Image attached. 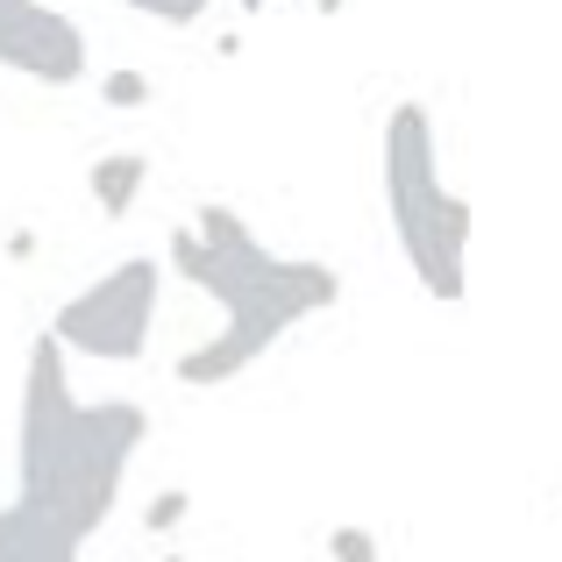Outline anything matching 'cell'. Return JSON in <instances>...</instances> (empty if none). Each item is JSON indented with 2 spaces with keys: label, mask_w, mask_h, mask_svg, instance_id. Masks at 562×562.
Returning a JSON list of instances; mask_svg holds the SVG:
<instances>
[{
  "label": "cell",
  "mask_w": 562,
  "mask_h": 562,
  "mask_svg": "<svg viewBox=\"0 0 562 562\" xmlns=\"http://www.w3.org/2000/svg\"><path fill=\"white\" fill-rule=\"evenodd\" d=\"M165 257L179 263V278H192V285L221 306V328L206 335L200 349H186L179 371H171L179 384H192V392H214V384L243 378L285 328H300V321L328 314V306L342 300V278H335L328 263H314V257L235 263V257H221L200 228H179Z\"/></svg>",
  "instance_id": "6da1fadb"
},
{
  "label": "cell",
  "mask_w": 562,
  "mask_h": 562,
  "mask_svg": "<svg viewBox=\"0 0 562 562\" xmlns=\"http://www.w3.org/2000/svg\"><path fill=\"white\" fill-rule=\"evenodd\" d=\"M384 214H392L398 257L427 285V300L463 306L470 292V200L441 186L435 165V114L398 100L384 114Z\"/></svg>",
  "instance_id": "7a4b0ae2"
},
{
  "label": "cell",
  "mask_w": 562,
  "mask_h": 562,
  "mask_svg": "<svg viewBox=\"0 0 562 562\" xmlns=\"http://www.w3.org/2000/svg\"><path fill=\"white\" fill-rule=\"evenodd\" d=\"M143 435H150V413H143L136 398H93V406H79V420H71V435L57 441L43 484L29 492L57 520V535H65L71 549H86V541L108 527Z\"/></svg>",
  "instance_id": "3957f363"
},
{
  "label": "cell",
  "mask_w": 562,
  "mask_h": 562,
  "mask_svg": "<svg viewBox=\"0 0 562 562\" xmlns=\"http://www.w3.org/2000/svg\"><path fill=\"white\" fill-rule=\"evenodd\" d=\"M157 292H165V263L157 257H122L114 271H100L86 292H71L50 314V335L79 357L100 363H136L150 349L157 328Z\"/></svg>",
  "instance_id": "277c9868"
},
{
  "label": "cell",
  "mask_w": 562,
  "mask_h": 562,
  "mask_svg": "<svg viewBox=\"0 0 562 562\" xmlns=\"http://www.w3.org/2000/svg\"><path fill=\"white\" fill-rule=\"evenodd\" d=\"M79 420V392H71V371H65V342L57 335H36L29 349V378H22V441H14V463H22V498L43 484L57 441L71 435Z\"/></svg>",
  "instance_id": "5b68a950"
},
{
  "label": "cell",
  "mask_w": 562,
  "mask_h": 562,
  "mask_svg": "<svg viewBox=\"0 0 562 562\" xmlns=\"http://www.w3.org/2000/svg\"><path fill=\"white\" fill-rule=\"evenodd\" d=\"M0 65L36 86H79L86 79V29L71 14L43 8V0H22L8 14V29H0Z\"/></svg>",
  "instance_id": "8992f818"
},
{
  "label": "cell",
  "mask_w": 562,
  "mask_h": 562,
  "mask_svg": "<svg viewBox=\"0 0 562 562\" xmlns=\"http://www.w3.org/2000/svg\"><path fill=\"white\" fill-rule=\"evenodd\" d=\"M0 562H79V549L57 535V520L36 498H14L0 506Z\"/></svg>",
  "instance_id": "52a82bcc"
},
{
  "label": "cell",
  "mask_w": 562,
  "mask_h": 562,
  "mask_svg": "<svg viewBox=\"0 0 562 562\" xmlns=\"http://www.w3.org/2000/svg\"><path fill=\"white\" fill-rule=\"evenodd\" d=\"M143 179H150V157H143V150H108V157H93V171H86L93 206H100L108 221H128V214H136Z\"/></svg>",
  "instance_id": "ba28073f"
},
{
  "label": "cell",
  "mask_w": 562,
  "mask_h": 562,
  "mask_svg": "<svg viewBox=\"0 0 562 562\" xmlns=\"http://www.w3.org/2000/svg\"><path fill=\"white\" fill-rule=\"evenodd\" d=\"M192 228H200L206 243L221 249V257H235V263H263V257H271V249L257 243V228H249V221L235 214V206H221V200H206L200 214H192Z\"/></svg>",
  "instance_id": "9c48e42d"
},
{
  "label": "cell",
  "mask_w": 562,
  "mask_h": 562,
  "mask_svg": "<svg viewBox=\"0 0 562 562\" xmlns=\"http://www.w3.org/2000/svg\"><path fill=\"white\" fill-rule=\"evenodd\" d=\"M328 562H384L378 555V535H371V527H328Z\"/></svg>",
  "instance_id": "30bf717a"
},
{
  "label": "cell",
  "mask_w": 562,
  "mask_h": 562,
  "mask_svg": "<svg viewBox=\"0 0 562 562\" xmlns=\"http://www.w3.org/2000/svg\"><path fill=\"white\" fill-rule=\"evenodd\" d=\"M186 513H192V492H186V484H171V492H157L150 506H143V527H150V535H171Z\"/></svg>",
  "instance_id": "8fae6325"
},
{
  "label": "cell",
  "mask_w": 562,
  "mask_h": 562,
  "mask_svg": "<svg viewBox=\"0 0 562 562\" xmlns=\"http://www.w3.org/2000/svg\"><path fill=\"white\" fill-rule=\"evenodd\" d=\"M100 100H108V108H150V79H143V71H108V79H100Z\"/></svg>",
  "instance_id": "7c38bea8"
},
{
  "label": "cell",
  "mask_w": 562,
  "mask_h": 562,
  "mask_svg": "<svg viewBox=\"0 0 562 562\" xmlns=\"http://www.w3.org/2000/svg\"><path fill=\"white\" fill-rule=\"evenodd\" d=\"M122 8H143L150 22H171V29H186V22H200V14H206V0H122Z\"/></svg>",
  "instance_id": "4fadbf2b"
},
{
  "label": "cell",
  "mask_w": 562,
  "mask_h": 562,
  "mask_svg": "<svg viewBox=\"0 0 562 562\" xmlns=\"http://www.w3.org/2000/svg\"><path fill=\"white\" fill-rule=\"evenodd\" d=\"M14 8H22V0H0V29H8V14H14Z\"/></svg>",
  "instance_id": "5bb4252c"
},
{
  "label": "cell",
  "mask_w": 562,
  "mask_h": 562,
  "mask_svg": "<svg viewBox=\"0 0 562 562\" xmlns=\"http://www.w3.org/2000/svg\"><path fill=\"white\" fill-rule=\"evenodd\" d=\"M314 8H321V14H342V0H314Z\"/></svg>",
  "instance_id": "9a60e30c"
}]
</instances>
